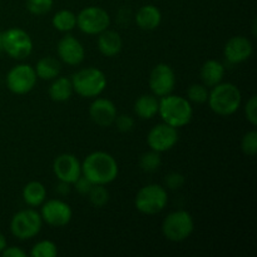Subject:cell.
I'll list each match as a JSON object with an SVG mask.
<instances>
[{
	"label": "cell",
	"instance_id": "obj_1",
	"mask_svg": "<svg viewBox=\"0 0 257 257\" xmlns=\"http://www.w3.org/2000/svg\"><path fill=\"white\" fill-rule=\"evenodd\" d=\"M119 167L112 155L95 151L88 155L82 163V175L93 185L107 186L117 180Z\"/></svg>",
	"mask_w": 257,
	"mask_h": 257
},
{
	"label": "cell",
	"instance_id": "obj_2",
	"mask_svg": "<svg viewBox=\"0 0 257 257\" xmlns=\"http://www.w3.org/2000/svg\"><path fill=\"white\" fill-rule=\"evenodd\" d=\"M158 114L163 122L178 130L191 122L193 117V108L187 98L171 93L166 97L160 98Z\"/></svg>",
	"mask_w": 257,
	"mask_h": 257
},
{
	"label": "cell",
	"instance_id": "obj_3",
	"mask_svg": "<svg viewBox=\"0 0 257 257\" xmlns=\"http://www.w3.org/2000/svg\"><path fill=\"white\" fill-rule=\"evenodd\" d=\"M208 105L213 113L221 117H228L238 110L242 102V95L237 85L233 83H218L208 93Z\"/></svg>",
	"mask_w": 257,
	"mask_h": 257
},
{
	"label": "cell",
	"instance_id": "obj_4",
	"mask_svg": "<svg viewBox=\"0 0 257 257\" xmlns=\"http://www.w3.org/2000/svg\"><path fill=\"white\" fill-rule=\"evenodd\" d=\"M73 90L83 98H97L107 88V77L100 69L88 67L78 70L72 77Z\"/></svg>",
	"mask_w": 257,
	"mask_h": 257
},
{
	"label": "cell",
	"instance_id": "obj_5",
	"mask_svg": "<svg viewBox=\"0 0 257 257\" xmlns=\"http://www.w3.org/2000/svg\"><path fill=\"white\" fill-rule=\"evenodd\" d=\"M168 202L166 187L161 185H147L141 188L135 198V206L141 213L153 216L165 210Z\"/></svg>",
	"mask_w": 257,
	"mask_h": 257
},
{
	"label": "cell",
	"instance_id": "obj_6",
	"mask_svg": "<svg viewBox=\"0 0 257 257\" xmlns=\"http://www.w3.org/2000/svg\"><path fill=\"white\" fill-rule=\"evenodd\" d=\"M195 221L190 212L185 210L173 211L162 222V233L168 241L182 242L192 235Z\"/></svg>",
	"mask_w": 257,
	"mask_h": 257
},
{
	"label": "cell",
	"instance_id": "obj_7",
	"mask_svg": "<svg viewBox=\"0 0 257 257\" xmlns=\"http://www.w3.org/2000/svg\"><path fill=\"white\" fill-rule=\"evenodd\" d=\"M42 216L33 208L19 211L10 221V231L18 240H30L35 237L42 230Z\"/></svg>",
	"mask_w": 257,
	"mask_h": 257
},
{
	"label": "cell",
	"instance_id": "obj_8",
	"mask_svg": "<svg viewBox=\"0 0 257 257\" xmlns=\"http://www.w3.org/2000/svg\"><path fill=\"white\" fill-rule=\"evenodd\" d=\"M3 50L10 58L23 60L33 52V40L25 30L10 28L3 33Z\"/></svg>",
	"mask_w": 257,
	"mask_h": 257
},
{
	"label": "cell",
	"instance_id": "obj_9",
	"mask_svg": "<svg viewBox=\"0 0 257 257\" xmlns=\"http://www.w3.org/2000/svg\"><path fill=\"white\" fill-rule=\"evenodd\" d=\"M109 25V14L100 7H87L77 15V27L84 34L98 35L107 30Z\"/></svg>",
	"mask_w": 257,
	"mask_h": 257
},
{
	"label": "cell",
	"instance_id": "obj_10",
	"mask_svg": "<svg viewBox=\"0 0 257 257\" xmlns=\"http://www.w3.org/2000/svg\"><path fill=\"white\" fill-rule=\"evenodd\" d=\"M37 73L29 64H18L9 70L7 75V87L18 95L27 94L34 89L37 84Z\"/></svg>",
	"mask_w": 257,
	"mask_h": 257
},
{
	"label": "cell",
	"instance_id": "obj_11",
	"mask_svg": "<svg viewBox=\"0 0 257 257\" xmlns=\"http://www.w3.org/2000/svg\"><path fill=\"white\" fill-rule=\"evenodd\" d=\"M43 222L52 227H64L70 222L73 217V211L67 202L58 198L44 201L40 211Z\"/></svg>",
	"mask_w": 257,
	"mask_h": 257
},
{
	"label": "cell",
	"instance_id": "obj_12",
	"mask_svg": "<svg viewBox=\"0 0 257 257\" xmlns=\"http://www.w3.org/2000/svg\"><path fill=\"white\" fill-rule=\"evenodd\" d=\"M150 88L152 94L162 98L171 94L176 85V74L172 67L166 63H160L156 65L150 74Z\"/></svg>",
	"mask_w": 257,
	"mask_h": 257
},
{
	"label": "cell",
	"instance_id": "obj_13",
	"mask_svg": "<svg viewBox=\"0 0 257 257\" xmlns=\"http://www.w3.org/2000/svg\"><path fill=\"white\" fill-rule=\"evenodd\" d=\"M178 142V131L177 128L167 124V123H160L155 125L148 132L147 145L152 151L158 153L167 152L172 150Z\"/></svg>",
	"mask_w": 257,
	"mask_h": 257
},
{
	"label": "cell",
	"instance_id": "obj_14",
	"mask_svg": "<svg viewBox=\"0 0 257 257\" xmlns=\"http://www.w3.org/2000/svg\"><path fill=\"white\" fill-rule=\"evenodd\" d=\"M53 172L58 181L73 185L82 176V163L72 153H62L53 162Z\"/></svg>",
	"mask_w": 257,
	"mask_h": 257
},
{
	"label": "cell",
	"instance_id": "obj_15",
	"mask_svg": "<svg viewBox=\"0 0 257 257\" xmlns=\"http://www.w3.org/2000/svg\"><path fill=\"white\" fill-rule=\"evenodd\" d=\"M57 53L63 63L72 67L79 65L85 57L84 47L72 34H65L64 37L60 38L57 45Z\"/></svg>",
	"mask_w": 257,
	"mask_h": 257
},
{
	"label": "cell",
	"instance_id": "obj_16",
	"mask_svg": "<svg viewBox=\"0 0 257 257\" xmlns=\"http://www.w3.org/2000/svg\"><path fill=\"white\" fill-rule=\"evenodd\" d=\"M253 45L248 38L243 35L232 37L223 48V55L230 64H240L252 55Z\"/></svg>",
	"mask_w": 257,
	"mask_h": 257
},
{
	"label": "cell",
	"instance_id": "obj_17",
	"mask_svg": "<svg viewBox=\"0 0 257 257\" xmlns=\"http://www.w3.org/2000/svg\"><path fill=\"white\" fill-rule=\"evenodd\" d=\"M90 119L99 127H110L117 118V107L107 98H95L89 107Z\"/></svg>",
	"mask_w": 257,
	"mask_h": 257
},
{
	"label": "cell",
	"instance_id": "obj_18",
	"mask_svg": "<svg viewBox=\"0 0 257 257\" xmlns=\"http://www.w3.org/2000/svg\"><path fill=\"white\" fill-rule=\"evenodd\" d=\"M97 47L100 54H103L104 57H115V55L119 54L123 48L122 37L119 35V33L107 29L98 34Z\"/></svg>",
	"mask_w": 257,
	"mask_h": 257
},
{
	"label": "cell",
	"instance_id": "obj_19",
	"mask_svg": "<svg viewBox=\"0 0 257 257\" xmlns=\"http://www.w3.org/2000/svg\"><path fill=\"white\" fill-rule=\"evenodd\" d=\"M162 22V14L161 10L155 5H143L138 9L136 14V23L142 30H155L160 27Z\"/></svg>",
	"mask_w": 257,
	"mask_h": 257
},
{
	"label": "cell",
	"instance_id": "obj_20",
	"mask_svg": "<svg viewBox=\"0 0 257 257\" xmlns=\"http://www.w3.org/2000/svg\"><path fill=\"white\" fill-rule=\"evenodd\" d=\"M225 65L216 59L206 60L201 67V79L207 88H212L222 82L225 77Z\"/></svg>",
	"mask_w": 257,
	"mask_h": 257
},
{
	"label": "cell",
	"instance_id": "obj_21",
	"mask_svg": "<svg viewBox=\"0 0 257 257\" xmlns=\"http://www.w3.org/2000/svg\"><path fill=\"white\" fill-rule=\"evenodd\" d=\"M160 99L155 94H142L135 102V113L141 119H152L158 114Z\"/></svg>",
	"mask_w": 257,
	"mask_h": 257
},
{
	"label": "cell",
	"instance_id": "obj_22",
	"mask_svg": "<svg viewBox=\"0 0 257 257\" xmlns=\"http://www.w3.org/2000/svg\"><path fill=\"white\" fill-rule=\"evenodd\" d=\"M23 200L30 207H39L47 200V188L39 181H32L23 188Z\"/></svg>",
	"mask_w": 257,
	"mask_h": 257
},
{
	"label": "cell",
	"instance_id": "obj_23",
	"mask_svg": "<svg viewBox=\"0 0 257 257\" xmlns=\"http://www.w3.org/2000/svg\"><path fill=\"white\" fill-rule=\"evenodd\" d=\"M48 93H49L50 99L54 100V102H67L74 93L72 80L67 77H59L58 75L57 78L53 79V83L50 84Z\"/></svg>",
	"mask_w": 257,
	"mask_h": 257
},
{
	"label": "cell",
	"instance_id": "obj_24",
	"mask_svg": "<svg viewBox=\"0 0 257 257\" xmlns=\"http://www.w3.org/2000/svg\"><path fill=\"white\" fill-rule=\"evenodd\" d=\"M37 77L43 80H53L59 75L62 65L60 62L54 57H44L38 60L34 67Z\"/></svg>",
	"mask_w": 257,
	"mask_h": 257
},
{
	"label": "cell",
	"instance_id": "obj_25",
	"mask_svg": "<svg viewBox=\"0 0 257 257\" xmlns=\"http://www.w3.org/2000/svg\"><path fill=\"white\" fill-rule=\"evenodd\" d=\"M52 24L54 27V29H57L58 32L69 33L77 27V15L72 10H59L53 17Z\"/></svg>",
	"mask_w": 257,
	"mask_h": 257
},
{
	"label": "cell",
	"instance_id": "obj_26",
	"mask_svg": "<svg viewBox=\"0 0 257 257\" xmlns=\"http://www.w3.org/2000/svg\"><path fill=\"white\" fill-rule=\"evenodd\" d=\"M162 165V158L161 153L151 150L150 152H146L141 156L140 158V167L141 170L147 173H152L157 171Z\"/></svg>",
	"mask_w": 257,
	"mask_h": 257
},
{
	"label": "cell",
	"instance_id": "obj_27",
	"mask_svg": "<svg viewBox=\"0 0 257 257\" xmlns=\"http://www.w3.org/2000/svg\"><path fill=\"white\" fill-rule=\"evenodd\" d=\"M88 197H89L90 203H92L94 207H104L105 205L109 201V192L105 188V186L103 185H93L90 188L89 193H88Z\"/></svg>",
	"mask_w": 257,
	"mask_h": 257
},
{
	"label": "cell",
	"instance_id": "obj_28",
	"mask_svg": "<svg viewBox=\"0 0 257 257\" xmlns=\"http://www.w3.org/2000/svg\"><path fill=\"white\" fill-rule=\"evenodd\" d=\"M58 255V248L53 241L42 240L35 243L30 251L32 257H55Z\"/></svg>",
	"mask_w": 257,
	"mask_h": 257
},
{
	"label": "cell",
	"instance_id": "obj_29",
	"mask_svg": "<svg viewBox=\"0 0 257 257\" xmlns=\"http://www.w3.org/2000/svg\"><path fill=\"white\" fill-rule=\"evenodd\" d=\"M208 88L205 84H192L187 90V99L191 103L203 104L208 99Z\"/></svg>",
	"mask_w": 257,
	"mask_h": 257
},
{
	"label": "cell",
	"instance_id": "obj_30",
	"mask_svg": "<svg viewBox=\"0 0 257 257\" xmlns=\"http://www.w3.org/2000/svg\"><path fill=\"white\" fill-rule=\"evenodd\" d=\"M54 0H27V9L30 14L37 15H44L52 10Z\"/></svg>",
	"mask_w": 257,
	"mask_h": 257
},
{
	"label": "cell",
	"instance_id": "obj_31",
	"mask_svg": "<svg viewBox=\"0 0 257 257\" xmlns=\"http://www.w3.org/2000/svg\"><path fill=\"white\" fill-rule=\"evenodd\" d=\"M241 150L246 156L253 157L257 152V132L256 130L246 133L241 141Z\"/></svg>",
	"mask_w": 257,
	"mask_h": 257
},
{
	"label": "cell",
	"instance_id": "obj_32",
	"mask_svg": "<svg viewBox=\"0 0 257 257\" xmlns=\"http://www.w3.org/2000/svg\"><path fill=\"white\" fill-rule=\"evenodd\" d=\"M165 185L168 190H180L185 185V176L180 172H170L166 176Z\"/></svg>",
	"mask_w": 257,
	"mask_h": 257
},
{
	"label": "cell",
	"instance_id": "obj_33",
	"mask_svg": "<svg viewBox=\"0 0 257 257\" xmlns=\"http://www.w3.org/2000/svg\"><path fill=\"white\" fill-rule=\"evenodd\" d=\"M245 115L246 119L250 122L251 125L256 127L257 124V97L252 95L247 103L245 104Z\"/></svg>",
	"mask_w": 257,
	"mask_h": 257
},
{
	"label": "cell",
	"instance_id": "obj_34",
	"mask_svg": "<svg viewBox=\"0 0 257 257\" xmlns=\"http://www.w3.org/2000/svg\"><path fill=\"white\" fill-rule=\"evenodd\" d=\"M114 123L115 125H117L118 130L123 133L131 132V131L133 130V127H135V119H133V117L127 114L117 115Z\"/></svg>",
	"mask_w": 257,
	"mask_h": 257
},
{
	"label": "cell",
	"instance_id": "obj_35",
	"mask_svg": "<svg viewBox=\"0 0 257 257\" xmlns=\"http://www.w3.org/2000/svg\"><path fill=\"white\" fill-rule=\"evenodd\" d=\"M73 185H74L75 190H77L80 195H88L90 191V188H92L93 183L90 182L88 178H85L84 176L82 175L77 181H75L74 183H73Z\"/></svg>",
	"mask_w": 257,
	"mask_h": 257
},
{
	"label": "cell",
	"instance_id": "obj_36",
	"mask_svg": "<svg viewBox=\"0 0 257 257\" xmlns=\"http://www.w3.org/2000/svg\"><path fill=\"white\" fill-rule=\"evenodd\" d=\"M2 255L4 257H27V252L20 247H17V246H12V247L7 246L2 251Z\"/></svg>",
	"mask_w": 257,
	"mask_h": 257
},
{
	"label": "cell",
	"instance_id": "obj_37",
	"mask_svg": "<svg viewBox=\"0 0 257 257\" xmlns=\"http://www.w3.org/2000/svg\"><path fill=\"white\" fill-rule=\"evenodd\" d=\"M57 192L59 193V195L64 196V195H68V193L70 192V185L69 183H65V182H62V181H59V185L57 186Z\"/></svg>",
	"mask_w": 257,
	"mask_h": 257
},
{
	"label": "cell",
	"instance_id": "obj_38",
	"mask_svg": "<svg viewBox=\"0 0 257 257\" xmlns=\"http://www.w3.org/2000/svg\"><path fill=\"white\" fill-rule=\"evenodd\" d=\"M5 247H7V238H5V236L0 232V252H2Z\"/></svg>",
	"mask_w": 257,
	"mask_h": 257
},
{
	"label": "cell",
	"instance_id": "obj_39",
	"mask_svg": "<svg viewBox=\"0 0 257 257\" xmlns=\"http://www.w3.org/2000/svg\"><path fill=\"white\" fill-rule=\"evenodd\" d=\"M0 50H3V33L0 32Z\"/></svg>",
	"mask_w": 257,
	"mask_h": 257
}]
</instances>
